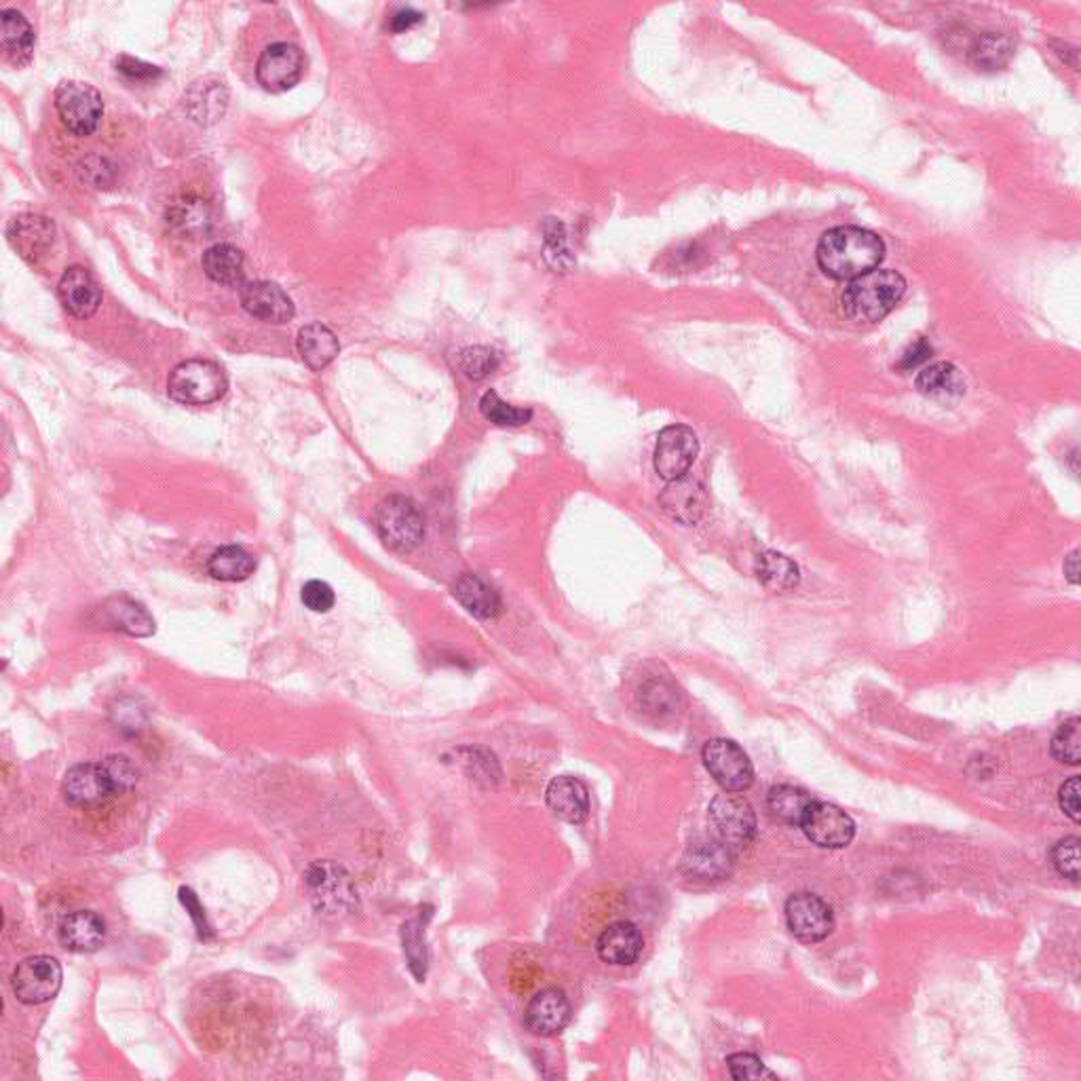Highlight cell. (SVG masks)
Returning <instances> with one entry per match:
<instances>
[{"mask_svg":"<svg viewBox=\"0 0 1081 1081\" xmlns=\"http://www.w3.org/2000/svg\"><path fill=\"white\" fill-rule=\"evenodd\" d=\"M56 110L61 125L75 136H91L104 115L100 91L82 80H66L56 91Z\"/></svg>","mask_w":1081,"mask_h":1081,"instance_id":"6","label":"cell"},{"mask_svg":"<svg viewBox=\"0 0 1081 1081\" xmlns=\"http://www.w3.org/2000/svg\"><path fill=\"white\" fill-rule=\"evenodd\" d=\"M167 222L188 237L205 235L212 226V207L197 195H182L169 205Z\"/></svg>","mask_w":1081,"mask_h":1081,"instance_id":"30","label":"cell"},{"mask_svg":"<svg viewBox=\"0 0 1081 1081\" xmlns=\"http://www.w3.org/2000/svg\"><path fill=\"white\" fill-rule=\"evenodd\" d=\"M61 965L49 955H35L18 963L11 974V989L18 1002L26 1005H40L51 1002L60 993Z\"/></svg>","mask_w":1081,"mask_h":1081,"instance_id":"7","label":"cell"},{"mask_svg":"<svg viewBox=\"0 0 1081 1081\" xmlns=\"http://www.w3.org/2000/svg\"><path fill=\"white\" fill-rule=\"evenodd\" d=\"M56 226L39 214H21L9 222L7 241L26 262H39L53 245Z\"/></svg>","mask_w":1081,"mask_h":1081,"instance_id":"16","label":"cell"},{"mask_svg":"<svg viewBox=\"0 0 1081 1081\" xmlns=\"http://www.w3.org/2000/svg\"><path fill=\"white\" fill-rule=\"evenodd\" d=\"M1052 754L1067 765H1080L1081 721L1078 717L1059 727V731L1052 740Z\"/></svg>","mask_w":1081,"mask_h":1081,"instance_id":"37","label":"cell"},{"mask_svg":"<svg viewBox=\"0 0 1081 1081\" xmlns=\"http://www.w3.org/2000/svg\"><path fill=\"white\" fill-rule=\"evenodd\" d=\"M480 410L484 419L497 425V427H520V425L530 421V417H533L530 410L503 401L495 391H488V393L481 396Z\"/></svg>","mask_w":1081,"mask_h":1081,"instance_id":"35","label":"cell"},{"mask_svg":"<svg viewBox=\"0 0 1081 1081\" xmlns=\"http://www.w3.org/2000/svg\"><path fill=\"white\" fill-rule=\"evenodd\" d=\"M545 799L552 814L568 824H581L590 814L587 786L573 776H561L549 781Z\"/></svg>","mask_w":1081,"mask_h":1081,"instance_id":"21","label":"cell"},{"mask_svg":"<svg viewBox=\"0 0 1081 1081\" xmlns=\"http://www.w3.org/2000/svg\"><path fill=\"white\" fill-rule=\"evenodd\" d=\"M226 100H228V96H226L224 82L205 79L197 80L193 85V89L184 98V104L195 119L207 123V120L221 119L224 115V108H226Z\"/></svg>","mask_w":1081,"mask_h":1081,"instance_id":"32","label":"cell"},{"mask_svg":"<svg viewBox=\"0 0 1081 1081\" xmlns=\"http://www.w3.org/2000/svg\"><path fill=\"white\" fill-rule=\"evenodd\" d=\"M61 795L70 805L85 807L115 797V788L104 762H80L66 771L61 780Z\"/></svg>","mask_w":1081,"mask_h":1081,"instance_id":"14","label":"cell"},{"mask_svg":"<svg viewBox=\"0 0 1081 1081\" xmlns=\"http://www.w3.org/2000/svg\"><path fill=\"white\" fill-rule=\"evenodd\" d=\"M301 598L304 602V606L309 611H313V613H328L334 606V602H337L334 590L325 581L320 580L309 581L302 587Z\"/></svg>","mask_w":1081,"mask_h":1081,"instance_id":"44","label":"cell"},{"mask_svg":"<svg viewBox=\"0 0 1081 1081\" xmlns=\"http://www.w3.org/2000/svg\"><path fill=\"white\" fill-rule=\"evenodd\" d=\"M703 765L724 792H743L754 780V767L736 741L717 738L703 746Z\"/></svg>","mask_w":1081,"mask_h":1081,"instance_id":"8","label":"cell"},{"mask_svg":"<svg viewBox=\"0 0 1081 1081\" xmlns=\"http://www.w3.org/2000/svg\"><path fill=\"white\" fill-rule=\"evenodd\" d=\"M421 21L422 13H419V11H415V9H400V11H396L391 16V20H389L387 26H389L391 32H406V30H410L412 26H417Z\"/></svg>","mask_w":1081,"mask_h":1081,"instance_id":"50","label":"cell"},{"mask_svg":"<svg viewBox=\"0 0 1081 1081\" xmlns=\"http://www.w3.org/2000/svg\"><path fill=\"white\" fill-rule=\"evenodd\" d=\"M201 266L210 280L224 288H240L245 280V256L231 243H216L205 250Z\"/></svg>","mask_w":1081,"mask_h":1081,"instance_id":"26","label":"cell"},{"mask_svg":"<svg viewBox=\"0 0 1081 1081\" xmlns=\"http://www.w3.org/2000/svg\"><path fill=\"white\" fill-rule=\"evenodd\" d=\"M501 363V356L488 347H467L459 356V368L471 381H481L493 374Z\"/></svg>","mask_w":1081,"mask_h":1081,"instance_id":"36","label":"cell"},{"mask_svg":"<svg viewBox=\"0 0 1081 1081\" xmlns=\"http://www.w3.org/2000/svg\"><path fill=\"white\" fill-rule=\"evenodd\" d=\"M708 820L714 839L736 854L757 839V814L752 805L736 792H727L710 802Z\"/></svg>","mask_w":1081,"mask_h":1081,"instance_id":"4","label":"cell"},{"mask_svg":"<svg viewBox=\"0 0 1081 1081\" xmlns=\"http://www.w3.org/2000/svg\"><path fill=\"white\" fill-rule=\"evenodd\" d=\"M104 767L108 771V778L113 781V788H115V797H120V795H127L129 790L136 788L138 783V767L132 762L129 757H123V754H110L104 759Z\"/></svg>","mask_w":1081,"mask_h":1081,"instance_id":"40","label":"cell"},{"mask_svg":"<svg viewBox=\"0 0 1081 1081\" xmlns=\"http://www.w3.org/2000/svg\"><path fill=\"white\" fill-rule=\"evenodd\" d=\"M304 72L301 47L292 42L269 45L256 61V79L271 94H283L299 85Z\"/></svg>","mask_w":1081,"mask_h":1081,"instance_id":"10","label":"cell"},{"mask_svg":"<svg viewBox=\"0 0 1081 1081\" xmlns=\"http://www.w3.org/2000/svg\"><path fill=\"white\" fill-rule=\"evenodd\" d=\"M906 292V280L889 269H875L849 281L843 292V313L854 323L882 321Z\"/></svg>","mask_w":1081,"mask_h":1081,"instance_id":"2","label":"cell"},{"mask_svg":"<svg viewBox=\"0 0 1081 1081\" xmlns=\"http://www.w3.org/2000/svg\"><path fill=\"white\" fill-rule=\"evenodd\" d=\"M545 241H547V259H554V266L556 269H566V264L571 262V256H568V250H566V235H564V224L554 218H549V222L545 224Z\"/></svg>","mask_w":1081,"mask_h":1081,"instance_id":"45","label":"cell"},{"mask_svg":"<svg viewBox=\"0 0 1081 1081\" xmlns=\"http://www.w3.org/2000/svg\"><path fill=\"white\" fill-rule=\"evenodd\" d=\"M700 455V440L693 429L684 425L665 427L655 446V471L663 480H679L686 476Z\"/></svg>","mask_w":1081,"mask_h":1081,"instance_id":"11","label":"cell"},{"mask_svg":"<svg viewBox=\"0 0 1081 1081\" xmlns=\"http://www.w3.org/2000/svg\"><path fill=\"white\" fill-rule=\"evenodd\" d=\"M801 828L805 837L821 849H843L856 837L854 820L830 802L814 801Z\"/></svg>","mask_w":1081,"mask_h":1081,"instance_id":"13","label":"cell"},{"mask_svg":"<svg viewBox=\"0 0 1081 1081\" xmlns=\"http://www.w3.org/2000/svg\"><path fill=\"white\" fill-rule=\"evenodd\" d=\"M101 613L106 615L108 627L120 630L129 636L146 639V636L155 634V620L150 617V613L142 606L140 602L125 598V596L110 598V601L104 602Z\"/></svg>","mask_w":1081,"mask_h":1081,"instance_id":"27","label":"cell"},{"mask_svg":"<svg viewBox=\"0 0 1081 1081\" xmlns=\"http://www.w3.org/2000/svg\"><path fill=\"white\" fill-rule=\"evenodd\" d=\"M1080 778H1071L1069 781L1062 783L1061 792H1059V802H1061V809L1075 821L1080 824L1081 814V802H1080Z\"/></svg>","mask_w":1081,"mask_h":1081,"instance_id":"48","label":"cell"},{"mask_svg":"<svg viewBox=\"0 0 1081 1081\" xmlns=\"http://www.w3.org/2000/svg\"><path fill=\"white\" fill-rule=\"evenodd\" d=\"M644 710L655 717L674 714L679 710V693L665 682H651L641 691Z\"/></svg>","mask_w":1081,"mask_h":1081,"instance_id":"39","label":"cell"},{"mask_svg":"<svg viewBox=\"0 0 1081 1081\" xmlns=\"http://www.w3.org/2000/svg\"><path fill=\"white\" fill-rule=\"evenodd\" d=\"M1007 56H1010V45L1007 40L1002 39V37H995V35H989L978 42L976 51H974V58H976V64L978 66H984V68H1000L1005 61H1007Z\"/></svg>","mask_w":1081,"mask_h":1081,"instance_id":"43","label":"cell"},{"mask_svg":"<svg viewBox=\"0 0 1081 1081\" xmlns=\"http://www.w3.org/2000/svg\"><path fill=\"white\" fill-rule=\"evenodd\" d=\"M256 571V558L237 545H226L214 552L207 562V573L218 581H245Z\"/></svg>","mask_w":1081,"mask_h":1081,"instance_id":"33","label":"cell"},{"mask_svg":"<svg viewBox=\"0 0 1081 1081\" xmlns=\"http://www.w3.org/2000/svg\"><path fill=\"white\" fill-rule=\"evenodd\" d=\"M727 1067H729V1073H731L733 1080H776V1075L765 1067V1062L759 1056L748 1054V1052L729 1056Z\"/></svg>","mask_w":1081,"mask_h":1081,"instance_id":"42","label":"cell"},{"mask_svg":"<svg viewBox=\"0 0 1081 1081\" xmlns=\"http://www.w3.org/2000/svg\"><path fill=\"white\" fill-rule=\"evenodd\" d=\"M226 389L228 379L224 370L210 360L182 361L167 379L169 398L186 406H205L218 401L226 393Z\"/></svg>","mask_w":1081,"mask_h":1081,"instance_id":"3","label":"cell"},{"mask_svg":"<svg viewBox=\"0 0 1081 1081\" xmlns=\"http://www.w3.org/2000/svg\"><path fill=\"white\" fill-rule=\"evenodd\" d=\"M60 942L72 953H94L106 938V923L94 910L70 913L60 925Z\"/></svg>","mask_w":1081,"mask_h":1081,"instance_id":"24","label":"cell"},{"mask_svg":"<svg viewBox=\"0 0 1081 1081\" xmlns=\"http://www.w3.org/2000/svg\"><path fill=\"white\" fill-rule=\"evenodd\" d=\"M455 598L461 602L462 608L478 620H495L501 613V596L499 592L481 580L480 575L467 573L452 587Z\"/></svg>","mask_w":1081,"mask_h":1081,"instance_id":"25","label":"cell"},{"mask_svg":"<svg viewBox=\"0 0 1081 1081\" xmlns=\"http://www.w3.org/2000/svg\"><path fill=\"white\" fill-rule=\"evenodd\" d=\"M932 353H934L932 344L925 341V339H919V341L913 342V344H910V347L904 351L902 360L898 361V368L904 370V372H910V370L919 368L922 363L929 360V358H932Z\"/></svg>","mask_w":1081,"mask_h":1081,"instance_id":"49","label":"cell"},{"mask_svg":"<svg viewBox=\"0 0 1081 1081\" xmlns=\"http://www.w3.org/2000/svg\"><path fill=\"white\" fill-rule=\"evenodd\" d=\"M917 389L929 400L948 401L962 398L965 384L957 366L938 361L923 368L917 377Z\"/></svg>","mask_w":1081,"mask_h":1081,"instance_id":"29","label":"cell"},{"mask_svg":"<svg viewBox=\"0 0 1081 1081\" xmlns=\"http://www.w3.org/2000/svg\"><path fill=\"white\" fill-rule=\"evenodd\" d=\"M885 243L873 231L860 226H837L821 235L816 259L821 273L830 280L851 281L879 266Z\"/></svg>","mask_w":1081,"mask_h":1081,"instance_id":"1","label":"cell"},{"mask_svg":"<svg viewBox=\"0 0 1081 1081\" xmlns=\"http://www.w3.org/2000/svg\"><path fill=\"white\" fill-rule=\"evenodd\" d=\"M1064 575L1073 585L1080 583V552L1078 549L1064 558Z\"/></svg>","mask_w":1081,"mask_h":1081,"instance_id":"51","label":"cell"},{"mask_svg":"<svg viewBox=\"0 0 1081 1081\" xmlns=\"http://www.w3.org/2000/svg\"><path fill=\"white\" fill-rule=\"evenodd\" d=\"M339 351H341V342L323 323H309L299 332V353L302 361L315 372H321L323 368H328L337 360Z\"/></svg>","mask_w":1081,"mask_h":1081,"instance_id":"28","label":"cell"},{"mask_svg":"<svg viewBox=\"0 0 1081 1081\" xmlns=\"http://www.w3.org/2000/svg\"><path fill=\"white\" fill-rule=\"evenodd\" d=\"M377 530L389 549L410 552L425 537V518L415 503L393 495L379 505Z\"/></svg>","mask_w":1081,"mask_h":1081,"instance_id":"5","label":"cell"},{"mask_svg":"<svg viewBox=\"0 0 1081 1081\" xmlns=\"http://www.w3.org/2000/svg\"><path fill=\"white\" fill-rule=\"evenodd\" d=\"M181 902L182 906L186 908L188 917L195 923L197 927V934H199L201 941H207L212 938V925L207 922V915H205V908L201 904L197 894L191 889V887H181Z\"/></svg>","mask_w":1081,"mask_h":1081,"instance_id":"46","label":"cell"},{"mask_svg":"<svg viewBox=\"0 0 1081 1081\" xmlns=\"http://www.w3.org/2000/svg\"><path fill=\"white\" fill-rule=\"evenodd\" d=\"M1052 861L1064 879L1080 882V837H1067L1052 849Z\"/></svg>","mask_w":1081,"mask_h":1081,"instance_id":"41","label":"cell"},{"mask_svg":"<svg viewBox=\"0 0 1081 1081\" xmlns=\"http://www.w3.org/2000/svg\"><path fill=\"white\" fill-rule=\"evenodd\" d=\"M757 575L759 581L771 592H790L799 585L801 573L799 566L790 561L788 556L778 552H767L759 558L757 564Z\"/></svg>","mask_w":1081,"mask_h":1081,"instance_id":"34","label":"cell"},{"mask_svg":"<svg viewBox=\"0 0 1081 1081\" xmlns=\"http://www.w3.org/2000/svg\"><path fill=\"white\" fill-rule=\"evenodd\" d=\"M786 923L795 938L816 944L828 938L835 929L832 908L816 894H795L786 902Z\"/></svg>","mask_w":1081,"mask_h":1081,"instance_id":"12","label":"cell"},{"mask_svg":"<svg viewBox=\"0 0 1081 1081\" xmlns=\"http://www.w3.org/2000/svg\"><path fill=\"white\" fill-rule=\"evenodd\" d=\"M596 948L602 962L623 967L639 962L644 948V938L634 923L617 922L602 932Z\"/></svg>","mask_w":1081,"mask_h":1081,"instance_id":"22","label":"cell"},{"mask_svg":"<svg viewBox=\"0 0 1081 1081\" xmlns=\"http://www.w3.org/2000/svg\"><path fill=\"white\" fill-rule=\"evenodd\" d=\"M524 1021L535 1035L552 1038L571 1021V1003L558 989H543L528 1003Z\"/></svg>","mask_w":1081,"mask_h":1081,"instance_id":"20","label":"cell"},{"mask_svg":"<svg viewBox=\"0 0 1081 1081\" xmlns=\"http://www.w3.org/2000/svg\"><path fill=\"white\" fill-rule=\"evenodd\" d=\"M767 805H769L773 820L786 824V826H801L809 807L814 805V799L807 790L783 783V786L771 788Z\"/></svg>","mask_w":1081,"mask_h":1081,"instance_id":"31","label":"cell"},{"mask_svg":"<svg viewBox=\"0 0 1081 1081\" xmlns=\"http://www.w3.org/2000/svg\"><path fill=\"white\" fill-rule=\"evenodd\" d=\"M306 885L311 892V900L330 915H339L351 910L358 902V892L351 883L347 870L332 861H318L306 873Z\"/></svg>","mask_w":1081,"mask_h":1081,"instance_id":"9","label":"cell"},{"mask_svg":"<svg viewBox=\"0 0 1081 1081\" xmlns=\"http://www.w3.org/2000/svg\"><path fill=\"white\" fill-rule=\"evenodd\" d=\"M660 505L672 520L691 526L705 516L708 493L701 481L682 476L665 486V490L661 493Z\"/></svg>","mask_w":1081,"mask_h":1081,"instance_id":"19","label":"cell"},{"mask_svg":"<svg viewBox=\"0 0 1081 1081\" xmlns=\"http://www.w3.org/2000/svg\"><path fill=\"white\" fill-rule=\"evenodd\" d=\"M58 294H60L64 309L79 320L94 318L96 311L100 309V285H98V281L94 280V275L82 266H70V269L64 271L60 283H58Z\"/></svg>","mask_w":1081,"mask_h":1081,"instance_id":"18","label":"cell"},{"mask_svg":"<svg viewBox=\"0 0 1081 1081\" xmlns=\"http://www.w3.org/2000/svg\"><path fill=\"white\" fill-rule=\"evenodd\" d=\"M401 941H403V951H406V957L410 962L412 974L419 981H425L427 951H425V942H422L421 917L419 919H412V922H408L401 927Z\"/></svg>","mask_w":1081,"mask_h":1081,"instance_id":"38","label":"cell"},{"mask_svg":"<svg viewBox=\"0 0 1081 1081\" xmlns=\"http://www.w3.org/2000/svg\"><path fill=\"white\" fill-rule=\"evenodd\" d=\"M117 70L125 79L136 80V82L159 79L163 75L159 66H153V64H146V61L129 58V56H120L117 60Z\"/></svg>","mask_w":1081,"mask_h":1081,"instance_id":"47","label":"cell"},{"mask_svg":"<svg viewBox=\"0 0 1081 1081\" xmlns=\"http://www.w3.org/2000/svg\"><path fill=\"white\" fill-rule=\"evenodd\" d=\"M736 851L717 839L698 841L686 847L682 856V873L695 882H722L731 875Z\"/></svg>","mask_w":1081,"mask_h":1081,"instance_id":"15","label":"cell"},{"mask_svg":"<svg viewBox=\"0 0 1081 1081\" xmlns=\"http://www.w3.org/2000/svg\"><path fill=\"white\" fill-rule=\"evenodd\" d=\"M241 304L252 315L269 323H288L296 309L292 299L273 281H250L241 288Z\"/></svg>","mask_w":1081,"mask_h":1081,"instance_id":"17","label":"cell"},{"mask_svg":"<svg viewBox=\"0 0 1081 1081\" xmlns=\"http://www.w3.org/2000/svg\"><path fill=\"white\" fill-rule=\"evenodd\" d=\"M0 45L4 58L16 68L28 66L35 58L37 37L30 21L16 9H2L0 13Z\"/></svg>","mask_w":1081,"mask_h":1081,"instance_id":"23","label":"cell"}]
</instances>
